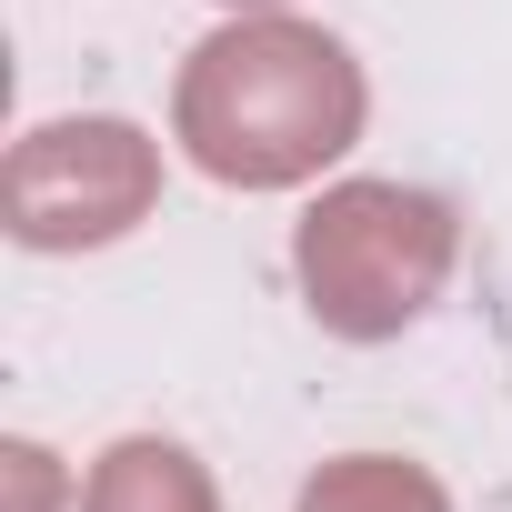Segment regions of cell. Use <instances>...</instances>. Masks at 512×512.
Segmentation results:
<instances>
[{"label": "cell", "instance_id": "7", "mask_svg": "<svg viewBox=\"0 0 512 512\" xmlns=\"http://www.w3.org/2000/svg\"><path fill=\"white\" fill-rule=\"evenodd\" d=\"M221 11H262V0H221Z\"/></svg>", "mask_w": 512, "mask_h": 512}, {"label": "cell", "instance_id": "4", "mask_svg": "<svg viewBox=\"0 0 512 512\" xmlns=\"http://www.w3.org/2000/svg\"><path fill=\"white\" fill-rule=\"evenodd\" d=\"M81 512H221V492H211V472H201L181 442L131 432V442H111V452L91 462Z\"/></svg>", "mask_w": 512, "mask_h": 512}, {"label": "cell", "instance_id": "1", "mask_svg": "<svg viewBox=\"0 0 512 512\" xmlns=\"http://www.w3.org/2000/svg\"><path fill=\"white\" fill-rule=\"evenodd\" d=\"M362 61L282 11L221 21L181 81H171V141L191 151V171L231 181V191H292L322 161H342L362 141Z\"/></svg>", "mask_w": 512, "mask_h": 512}, {"label": "cell", "instance_id": "6", "mask_svg": "<svg viewBox=\"0 0 512 512\" xmlns=\"http://www.w3.org/2000/svg\"><path fill=\"white\" fill-rule=\"evenodd\" d=\"M0 472H11V512H51L61 472H51V452H41V442H0Z\"/></svg>", "mask_w": 512, "mask_h": 512}, {"label": "cell", "instance_id": "5", "mask_svg": "<svg viewBox=\"0 0 512 512\" xmlns=\"http://www.w3.org/2000/svg\"><path fill=\"white\" fill-rule=\"evenodd\" d=\"M302 512H452V492L402 452H342L302 482Z\"/></svg>", "mask_w": 512, "mask_h": 512}, {"label": "cell", "instance_id": "3", "mask_svg": "<svg viewBox=\"0 0 512 512\" xmlns=\"http://www.w3.org/2000/svg\"><path fill=\"white\" fill-rule=\"evenodd\" d=\"M151 201H161V151L111 111L41 121L0 161V221H11L21 251H101L141 231Z\"/></svg>", "mask_w": 512, "mask_h": 512}, {"label": "cell", "instance_id": "2", "mask_svg": "<svg viewBox=\"0 0 512 512\" xmlns=\"http://www.w3.org/2000/svg\"><path fill=\"white\" fill-rule=\"evenodd\" d=\"M452 251H462V221H452L442 191L342 181V191H322L302 211L292 272H302V302H312V322L332 342H392L442 302Z\"/></svg>", "mask_w": 512, "mask_h": 512}]
</instances>
